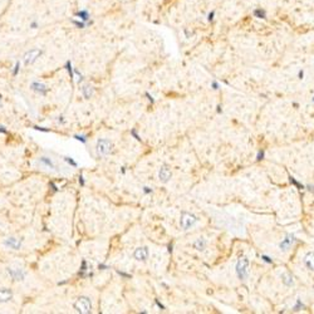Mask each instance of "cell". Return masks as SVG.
<instances>
[{
    "mask_svg": "<svg viewBox=\"0 0 314 314\" xmlns=\"http://www.w3.org/2000/svg\"><path fill=\"white\" fill-rule=\"evenodd\" d=\"M41 52L40 49H38V48H34V49H30V50H28L27 53L24 54V57H23V62H24V64L25 66H30V64H33V63L41 55Z\"/></svg>",
    "mask_w": 314,
    "mask_h": 314,
    "instance_id": "5b68a950",
    "label": "cell"
},
{
    "mask_svg": "<svg viewBox=\"0 0 314 314\" xmlns=\"http://www.w3.org/2000/svg\"><path fill=\"white\" fill-rule=\"evenodd\" d=\"M204 245H205V243H204V241L201 243V240H197V241L195 243V248H196L197 250H202Z\"/></svg>",
    "mask_w": 314,
    "mask_h": 314,
    "instance_id": "7402d4cb",
    "label": "cell"
},
{
    "mask_svg": "<svg viewBox=\"0 0 314 314\" xmlns=\"http://www.w3.org/2000/svg\"><path fill=\"white\" fill-rule=\"evenodd\" d=\"M148 254H150L148 249L146 246H141V248H137L134 250L133 256H134L136 260H138V261H145L146 259H148Z\"/></svg>",
    "mask_w": 314,
    "mask_h": 314,
    "instance_id": "9c48e42d",
    "label": "cell"
},
{
    "mask_svg": "<svg viewBox=\"0 0 314 314\" xmlns=\"http://www.w3.org/2000/svg\"><path fill=\"white\" fill-rule=\"evenodd\" d=\"M82 94H83V97L88 99V98H91L93 94H94V88H93L92 86H88V84H87V86H83V87H82Z\"/></svg>",
    "mask_w": 314,
    "mask_h": 314,
    "instance_id": "2e32d148",
    "label": "cell"
},
{
    "mask_svg": "<svg viewBox=\"0 0 314 314\" xmlns=\"http://www.w3.org/2000/svg\"><path fill=\"white\" fill-rule=\"evenodd\" d=\"M64 161H67V162H68L69 165H72V166H74V167H77V166H78V163H77L76 161H73V160L70 159V157H64Z\"/></svg>",
    "mask_w": 314,
    "mask_h": 314,
    "instance_id": "cb8c5ba5",
    "label": "cell"
},
{
    "mask_svg": "<svg viewBox=\"0 0 314 314\" xmlns=\"http://www.w3.org/2000/svg\"><path fill=\"white\" fill-rule=\"evenodd\" d=\"M13 298V293L10 289H0V303H6Z\"/></svg>",
    "mask_w": 314,
    "mask_h": 314,
    "instance_id": "7c38bea8",
    "label": "cell"
},
{
    "mask_svg": "<svg viewBox=\"0 0 314 314\" xmlns=\"http://www.w3.org/2000/svg\"><path fill=\"white\" fill-rule=\"evenodd\" d=\"M72 23L74 24L78 29H84V28H87L88 25H87V23L86 22H83V20H80V19H73L72 20Z\"/></svg>",
    "mask_w": 314,
    "mask_h": 314,
    "instance_id": "ac0fdd59",
    "label": "cell"
},
{
    "mask_svg": "<svg viewBox=\"0 0 314 314\" xmlns=\"http://www.w3.org/2000/svg\"><path fill=\"white\" fill-rule=\"evenodd\" d=\"M79 184H80L82 186L84 185V180H83V177H82V176H79Z\"/></svg>",
    "mask_w": 314,
    "mask_h": 314,
    "instance_id": "4316f807",
    "label": "cell"
},
{
    "mask_svg": "<svg viewBox=\"0 0 314 314\" xmlns=\"http://www.w3.org/2000/svg\"><path fill=\"white\" fill-rule=\"evenodd\" d=\"M113 148V145L109 140L107 138H101L97 141V146H96V150H97V153L99 156H107L111 153Z\"/></svg>",
    "mask_w": 314,
    "mask_h": 314,
    "instance_id": "7a4b0ae2",
    "label": "cell"
},
{
    "mask_svg": "<svg viewBox=\"0 0 314 314\" xmlns=\"http://www.w3.org/2000/svg\"><path fill=\"white\" fill-rule=\"evenodd\" d=\"M283 281H284L287 285H291L293 284V278L289 274H283Z\"/></svg>",
    "mask_w": 314,
    "mask_h": 314,
    "instance_id": "44dd1931",
    "label": "cell"
},
{
    "mask_svg": "<svg viewBox=\"0 0 314 314\" xmlns=\"http://www.w3.org/2000/svg\"><path fill=\"white\" fill-rule=\"evenodd\" d=\"M38 162H39L41 166H44V167H47V169H49V170H54V171H57V170H58L57 163L53 161V159H50V157L41 156V157H39Z\"/></svg>",
    "mask_w": 314,
    "mask_h": 314,
    "instance_id": "ba28073f",
    "label": "cell"
},
{
    "mask_svg": "<svg viewBox=\"0 0 314 314\" xmlns=\"http://www.w3.org/2000/svg\"><path fill=\"white\" fill-rule=\"evenodd\" d=\"M4 246H6L8 249H12V250H19L22 248V239L19 237H14V236H10L8 239H5L3 241Z\"/></svg>",
    "mask_w": 314,
    "mask_h": 314,
    "instance_id": "52a82bcc",
    "label": "cell"
},
{
    "mask_svg": "<svg viewBox=\"0 0 314 314\" xmlns=\"http://www.w3.org/2000/svg\"><path fill=\"white\" fill-rule=\"evenodd\" d=\"M159 179H160V181H162V182H167V181L171 179V170H170V167L167 166V165L161 166V169H160V171H159Z\"/></svg>",
    "mask_w": 314,
    "mask_h": 314,
    "instance_id": "30bf717a",
    "label": "cell"
},
{
    "mask_svg": "<svg viewBox=\"0 0 314 314\" xmlns=\"http://www.w3.org/2000/svg\"><path fill=\"white\" fill-rule=\"evenodd\" d=\"M19 69H20V62H16L15 66H14V72H13L14 76H16L18 73H19Z\"/></svg>",
    "mask_w": 314,
    "mask_h": 314,
    "instance_id": "d4e9b609",
    "label": "cell"
},
{
    "mask_svg": "<svg viewBox=\"0 0 314 314\" xmlns=\"http://www.w3.org/2000/svg\"><path fill=\"white\" fill-rule=\"evenodd\" d=\"M196 221H197V219H196L194 215L188 214V212H184V214L181 215L180 224H181V227H182L184 230H187L188 227H191Z\"/></svg>",
    "mask_w": 314,
    "mask_h": 314,
    "instance_id": "8992f818",
    "label": "cell"
},
{
    "mask_svg": "<svg viewBox=\"0 0 314 314\" xmlns=\"http://www.w3.org/2000/svg\"><path fill=\"white\" fill-rule=\"evenodd\" d=\"M66 68H67V70H68V73H69L70 78L73 79V78H74V69H73V67H72V62H70V60H68V62L66 63Z\"/></svg>",
    "mask_w": 314,
    "mask_h": 314,
    "instance_id": "d6986e66",
    "label": "cell"
},
{
    "mask_svg": "<svg viewBox=\"0 0 314 314\" xmlns=\"http://www.w3.org/2000/svg\"><path fill=\"white\" fill-rule=\"evenodd\" d=\"M215 16H216V12H215V10H211V12H209L207 15H206L207 22H209V23H212L214 20H215Z\"/></svg>",
    "mask_w": 314,
    "mask_h": 314,
    "instance_id": "ffe728a7",
    "label": "cell"
},
{
    "mask_svg": "<svg viewBox=\"0 0 314 314\" xmlns=\"http://www.w3.org/2000/svg\"><path fill=\"white\" fill-rule=\"evenodd\" d=\"M0 102H2V96H0Z\"/></svg>",
    "mask_w": 314,
    "mask_h": 314,
    "instance_id": "f1b7e54d",
    "label": "cell"
},
{
    "mask_svg": "<svg viewBox=\"0 0 314 314\" xmlns=\"http://www.w3.org/2000/svg\"><path fill=\"white\" fill-rule=\"evenodd\" d=\"M74 309L80 314H88L92 312V303L88 297H79L74 302Z\"/></svg>",
    "mask_w": 314,
    "mask_h": 314,
    "instance_id": "6da1fadb",
    "label": "cell"
},
{
    "mask_svg": "<svg viewBox=\"0 0 314 314\" xmlns=\"http://www.w3.org/2000/svg\"><path fill=\"white\" fill-rule=\"evenodd\" d=\"M8 273L15 281H23L25 279V275H27L25 270L23 268H20V266H16V265L9 266L8 268Z\"/></svg>",
    "mask_w": 314,
    "mask_h": 314,
    "instance_id": "277c9868",
    "label": "cell"
},
{
    "mask_svg": "<svg viewBox=\"0 0 314 314\" xmlns=\"http://www.w3.org/2000/svg\"><path fill=\"white\" fill-rule=\"evenodd\" d=\"M304 264L308 269L314 270V253H308L304 258Z\"/></svg>",
    "mask_w": 314,
    "mask_h": 314,
    "instance_id": "9a60e30c",
    "label": "cell"
},
{
    "mask_svg": "<svg viewBox=\"0 0 314 314\" xmlns=\"http://www.w3.org/2000/svg\"><path fill=\"white\" fill-rule=\"evenodd\" d=\"M74 16L78 18V19H80V20H83V22H86V23H88L89 20H91V14H89V12H88V10H84V9L77 12V13L74 14Z\"/></svg>",
    "mask_w": 314,
    "mask_h": 314,
    "instance_id": "5bb4252c",
    "label": "cell"
},
{
    "mask_svg": "<svg viewBox=\"0 0 314 314\" xmlns=\"http://www.w3.org/2000/svg\"><path fill=\"white\" fill-rule=\"evenodd\" d=\"M74 138H76V140H78V141H82L83 143H86V142H87L86 136H82V134H76V136H74Z\"/></svg>",
    "mask_w": 314,
    "mask_h": 314,
    "instance_id": "603a6c76",
    "label": "cell"
},
{
    "mask_svg": "<svg viewBox=\"0 0 314 314\" xmlns=\"http://www.w3.org/2000/svg\"><path fill=\"white\" fill-rule=\"evenodd\" d=\"M38 27H39V23L37 22V20H33V22L30 23V28H31V29H37Z\"/></svg>",
    "mask_w": 314,
    "mask_h": 314,
    "instance_id": "484cf974",
    "label": "cell"
},
{
    "mask_svg": "<svg viewBox=\"0 0 314 314\" xmlns=\"http://www.w3.org/2000/svg\"><path fill=\"white\" fill-rule=\"evenodd\" d=\"M253 15H254V18H256V19H263V20H266V18H268L266 10L263 9V8H255V9L253 10Z\"/></svg>",
    "mask_w": 314,
    "mask_h": 314,
    "instance_id": "4fadbf2b",
    "label": "cell"
},
{
    "mask_svg": "<svg viewBox=\"0 0 314 314\" xmlns=\"http://www.w3.org/2000/svg\"><path fill=\"white\" fill-rule=\"evenodd\" d=\"M236 274L240 279H245L249 274V260L246 258H241L236 264Z\"/></svg>",
    "mask_w": 314,
    "mask_h": 314,
    "instance_id": "3957f363",
    "label": "cell"
},
{
    "mask_svg": "<svg viewBox=\"0 0 314 314\" xmlns=\"http://www.w3.org/2000/svg\"><path fill=\"white\" fill-rule=\"evenodd\" d=\"M0 132H3V133H6L8 131H6V130H4V127H3V126H0Z\"/></svg>",
    "mask_w": 314,
    "mask_h": 314,
    "instance_id": "83f0119b",
    "label": "cell"
},
{
    "mask_svg": "<svg viewBox=\"0 0 314 314\" xmlns=\"http://www.w3.org/2000/svg\"><path fill=\"white\" fill-rule=\"evenodd\" d=\"M293 241H294V240H293V236H288V237H285V239L280 243V248H281L283 250H287V249H289V246L293 244Z\"/></svg>",
    "mask_w": 314,
    "mask_h": 314,
    "instance_id": "e0dca14e",
    "label": "cell"
},
{
    "mask_svg": "<svg viewBox=\"0 0 314 314\" xmlns=\"http://www.w3.org/2000/svg\"><path fill=\"white\" fill-rule=\"evenodd\" d=\"M30 88H31V91H34V92L41 94V96H45V94L48 93V91H49V88L45 84H43V83H40V82H33L30 84Z\"/></svg>",
    "mask_w": 314,
    "mask_h": 314,
    "instance_id": "8fae6325",
    "label": "cell"
}]
</instances>
